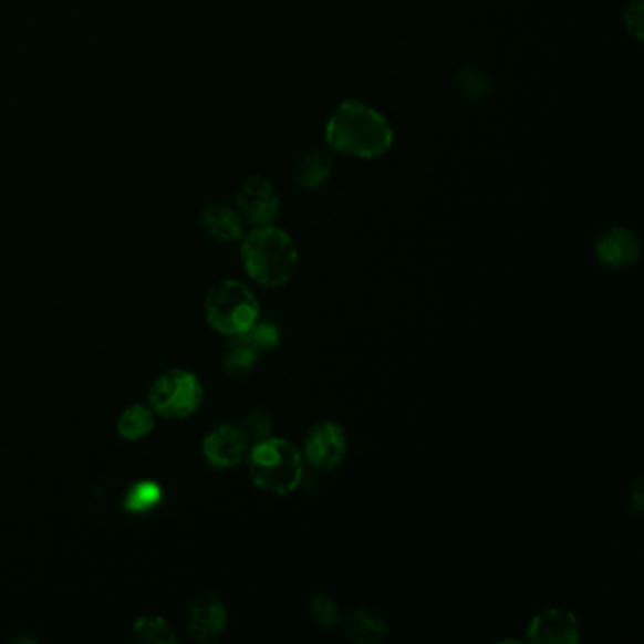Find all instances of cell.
<instances>
[{"label":"cell","instance_id":"cell-7","mask_svg":"<svg viewBox=\"0 0 644 644\" xmlns=\"http://www.w3.org/2000/svg\"><path fill=\"white\" fill-rule=\"evenodd\" d=\"M237 210L250 226H272L280 212L277 187L263 176H250L237 191Z\"/></svg>","mask_w":644,"mask_h":644},{"label":"cell","instance_id":"cell-8","mask_svg":"<svg viewBox=\"0 0 644 644\" xmlns=\"http://www.w3.org/2000/svg\"><path fill=\"white\" fill-rule=\"evenodd\" d=\"M526 641L536 644H577L580 641L579 620L573 611L552 606L531 619Z\"/></svg>","mask_w":644,"mask_h":644},{"label":"cell","instance_id":"cell-10","mask_svg":"<svg viewBox=\"0 0 644 644\" xmlns=\"http://www.w3.org/2000/svg\"><path fill=\"white\" fill-rule=\"evenodd\" d=\"M250 443L239 426L221 424L202 440V454L208 464L218 469H232L245 461Z\"/></svg>","mask_w":644,"mask_h":644},{"label":"cell","instance_id":"cell-11","mask_svg":"<svg viewBox=\"0 0 644 644\" xmlns=\"http://www.w3.org/2000/svg\"><path fill=\"white\" fill-rule=\"evenodd\" d=\"M227 609L218 595H202L187 614V632L199 643L218 641L227 627Z\"/></svg>","mask_w":644,"mask_h":644},{"label":"cell","instance_id":"cell-4","mask_svg":"<svg viewBox=\"0 0 644 644\" xmlns=\"http://www.w3.org/2000/svg\"><path fill=\"white\" fill-rule=\"evenodd\" d=\"M205 312L214 331L226 336L245 335L259 320V301L250 285L229 278L210 288Z\"/></svg>","mask_w":644,"mask_h":644},{"label":"cell","instance_id":"cell-23","mask_svg":"<svg viewBox=\"0 0 644 644\" xmlns=\"http://www.w3.org/2000/svg\"><path fill=\"white\" fill-rule=\"evenodd\" d=\"M624 21L630 34H633L635 39L643 37V2L641 0H633L630 7L625 8Z\"/></svg>","mask_w":644,"mask_h":644},{"label":"cell","instance_id":"cell-20","mask_svg":"<svg viewBox=\"0 0 644 644\" xmlns=\"http://www.w3.org/2000/svg\"><path fill=\"white\" fill-rule=\"evenodd\" d=\"M309 616L314 624L320 625L323 630H333L341 624V609L336 605V601L329 595L318 593L312 595L309 601Z\"/></svg>","mask_w":644,"mask_h":644},{"label":"cell","instance_id":"cell-16","mask_svg":"<svg viewBox=\"0 0 644 644\" xmlns=\"http://www.w3.org/2000/svg\"><path fill=\"white\" fill-rule=\"evenodd\" d=\"M155 427L154 411L143 405H133L120 416L117 433L127 440H141Z\"/></svg>","mask_w":644,"mask_h":644},{"label":"cell","instance_id":"cell-21","mask_svg":"<svg viewBox=\"0 0 644 644\" xmlns=\"http://www.w3.org/2000/svg\"><path fill=\"white\" fill-rule=\"evenodd\" d=\"M239 427L251 446L259 443V440L271 437L274 424H272L271 414L256 408V411H250V413L246 414Z\"/></svg>","mask_w":644,"mask_h":644},{"label":"cell","instance_id":"cell-13","mask_svg":"<svg viewBox=\"0 0 644 644\" xmlns=\"http://www.w3.org/2000/svg\"><path fill=\"white\" fill-rule=\"evenodd\" d=\"M245 219L237 208L224 202H210L200 212V226L218 242H237L245 237Z\"/></svg>","mask_w":644,"mask_h":644},{"label":"cell","instance_id":"cell-19","mask_svg":"<svg viewBox=\"0 0 644 644\" xmlns=\"http://www.w3.org/2000/svg\"><path fill=\"white\" fill-rule=\"evenodd\" d=\"M458 87L461 95L469 101H484L491 95L490 77L478 66H467L459 72Z\"/></svg>","mask_w":644,"mask_h":644},{"label":"cell","instance_id":"cell-3","mask_svg":"<svg viewBox=\"0 0 644 644\" xmlns=\"http://www.w3.org/2000/svg\"><path fill=\"white\" fill-rule=\"evenodd\" d=\"M248 470L251 482L259 490L277 497L291 496L304 477L303 451L291 440L269 437L250 446Z\"/></svg>","mask_w":644,"mask_h":644},{"label":"cell","instance_id":"cell-15","mask_svg":"<svg viewBox=\"0 0 644 644\" xmlns=\"http://www.w3.org/2000/svg\"><path fill=\"white\" fill-rule=\"evenodd\" d=\"M261 350L251 342L250 336H231L224 354V367L231 376H246L258 365Z\"/></svg>","mask_w":644,"mask_h":644},{"label":"cell","instance_id":"cell-5","mask_svg":"<svg viewBox=\"0 0 644 644\" xmlns=\"http://www.w3.org/2000/svg\"><path fill=\"white\" fill-rule=\"evenodd\" d=\"M199 378L184 368L163 373L149 387V408L163 418H187L199 411L202 403Z\"/></svg>","mask_w":644,"mask_h":644},{"label":"cell","instance_id":"cell-12","mask_svg":"<svg viewBox=\"0 0 644 644\" xmlns=\"http://www.w3.org/2000/svg\"><path fill=\"white\" fill-rule=\"evenodd\" d=\"M342 633L350 643L381 644L389 635V627L381 611L371 606H360L344 616Z\"/></svg>","mask_w":644,"mask_h":644},{"label":"cell","instance_id":"cell-2","mask_svg":"<svg viewBox=\"0 0 644 644\" xmlns=\"http://www.w3.org/2000/svg\"><path fill=\"white\" fill-rule=\"evenodd\" d=\"M240 258L251 282L280 290L295 274L299 251L290 235L277 226L253 227L242 237Z\"/></svg>","mask_w":644,"mask_h":644},{"label":"cell","instance_id":"cell-6","mask_svg":"<svg viewBox=\"0 0 644 644\" xmlns=\"http://www.w3.org/2000/svg\"><path fill=\"white\" fill-rule=\"evenodd\" d=\"M303 458L318 470H335L349 454L346 429L333 419L318 422L303 440Z\"/></svg>","mask_w":644,"mask_h":644},{"label":"cell","instance_id":"cell-9","mask_svg":"<svg viewBox=\"0 0 644 644\" xmlns=\"http://www.w3.org/2000/svg\"><path fill=\"white\" fill-rule=\"evenodd\" d=\"M595 258L612 271L632 269L641 259V239L637 232L630 227H609L595 240Z\"/></svg>","mask_w":644,"mask_h":644},{"label":"cell","instance_id":"cell-17","mask_svg":"<svg viewBox=\"0 0 644 644\" xmlns=\"http://www.w3.org/2000/svg\"><path fill=\"white\" fill-rule=\"evenodd\" d=\"M133 641L148 644H176L178 637L162 616H143L133 625Z\"/></svg>","mask_w":644,"mask_h":644},{"label":"cell","instance_id":"cell-14","mask_svg":"<svg viewBox=\"0 0 644 644\" xmlns=\"http://www.w3.org/2000/svg\"><path fill=\"white\" fill-rule=\"evenodd\" d=\"M333 173V162L322 149L307 152V154L297 162L295 180L304 189H318L331 178Z\"/></svg>","mask_w":644,"mask_h":644},{"label":"cell","instance_id":"cell-18","mask_svg":"<svg viewBox=\"0 0 644 644\" xmlns=\"http://www.w3.org/2000/svg\"><path fill=\"white\" fill-rule=\"evenodd\" d=\"M163 490L159 484L154 480H141V482L133 484L127 496L123 499V507L129 512L143 515L155 509L162 502Z\"/></svg>","mask_w":644,"mask_h":644},{"label":"cell","instance_id":"cell-22","mask_svg":"<svg viewBox=\"0 0 644 644\" xmlns=\"http://www.w3.org/2000/svg\"><path fill=\"white\" fill-rule=\"evenodd\" d=\"M250 336L251 342L258 346L261 352H272L282 344V331L277 323L272 322H256L251 325L250 331L246 333Z\"/></svg>","mask_w":644,"mask_h":644},{"label":"cell","instance_id":"cell-1","mask_svg":"<svg viewBox=\"0 0 644 644\" xmlns=\"http://www.w3.org/2000/svg\"><path fill=\"white\" fill-rule=\"evenodd\" d=\"M325 141L336 154L376 159L392 148L394 131L378 110L350 98L329 117Z\"/></svg>","mask_w":644,"mask_h":644},{"label":"cell","instance_id":"cell-24","mask_svg":"<svg viewBox=\"0 0 644 644\" xmlns=\"http://www.w3.org/2000/svg\"><path fill=\"white\" fill-rule=\"evenodd\" d=\"M627 510L633 512V515H643L644 507V482L643 477H637L630 484V490H627Z\"/></svg>","mask_w":644,"mask_h":644}]
</instances>
